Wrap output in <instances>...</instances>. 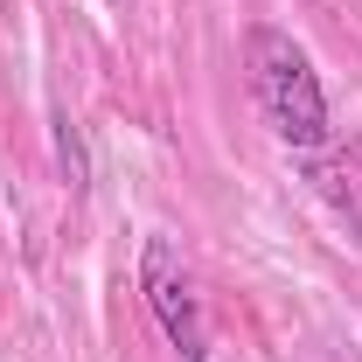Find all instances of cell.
I'll return each mask as SVG.
<instances>
[{
  "label": "cell",
  "instance_id": "4",
  "mask_svg": "<svg viewBox=\"0 0 362 362\" xmlns=\"http://www.w3.org/2000/svg\"><path fill=\"white\" fill-rule=\"evenodd\" d=\"M356 160H362V139H356Z\"/></svg>",
  "mask_w": 362,
  "mask_h": 362
},
{
  "label": "cell",
  "instance_id": "1",
  "mask_svg": "<svg viewBox=\"0 0 362 362\" xmlns=\"http://www.w3.org/2000/svg\"><path fill=\"white\" fill-rule=\"evenodd\" d=\"M244 56H251V84H258V105H265L272 133L300 153H314L327 139V98H320V77L307 63V49L293 42L286 28H251L244 35Z\"/></svg>",
  "mask_w": 362,
  "mask_h": 362
},
{
  "label": "cell",
  "instance_id": "3",
  "mask_svg": "<svg viewBox=\"0 0 362 362\" xmlns=\"http://www.w3.org/2000/svg\"><path fill=\"white\" fill-rule=\"evenodd\" d=\"M56 168H63V181L70 188H90V160H84V139H77V126L56 112Z\"/></svg>",
  "mask_w": 362,
  "mask_h": 362
},
{
  "label": "cell",
  "instance_id": "2",
  "mask_svg": "<svg viewBox=\"0 0 362 362\" xmlns=\"http://www.w3.org/2000/svg\"><path fill=\"white\" fill-rule=\"evenodd\" d=\"M139 293L160 320L168 349H181V362H209V327H202V300H195V279L181 265V251L168 237H146L139 251Z\"/></svg>",
  "mask_w": 362,
  "mask_h": 362
}]
</instances>
